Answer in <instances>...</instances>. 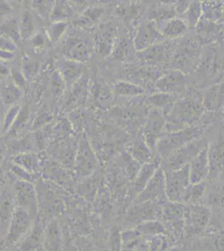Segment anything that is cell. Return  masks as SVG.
Masks as SVG:
<instances>
[{
    "instance_id": "obj_1",
    "label": "cell",
    "mask_w": 224,
    "mask_h": 251,
    "mask_svg": "<svg viewBox=\"0 0 224 251\" xmlns=\"http://www.w3.org/2000/svg\"><path fill=\"white\" fill-rule=\"evenodd\" d=\"M202 97L195 94L180 98L166 117V131H179L200 123L205 114Z\"/></svg>"
},
{
    "instance_id": "obj_2",
    "label": "cell",
    "mask_w": 224,
    "mask_h": 251,
    "mask_svg": "<svg viewBox=\"0 0 224 251\" xmlns=\"http://www.w3.org/2000/svg\"><path fill=\"white\" fill-rule=\"evenodd\" d=\"M203 117L201 118V122L196 125L191 126L179 131L163 133L159 139L156 148L157 154L162 160L166 159L174 151L181 149L183 146L201 138V137L204 134L207 126L209 125V122L205 121Z\"/></svg>"
},
{
    "instance_id": "obj_3",
    "label": "cell",
    "mask_w": 224,
    "mask_h": 251,
    "mask_svg": "<svg viewBox=\"0 0 224 251\" xmlns=\"http://www.w3.org/2000/svg\"><path fill=\"white\" fill-rule=\"evenodd\" d=\"M174 50L175 46L171 41L163 40L145 50L137 52L136 59L138 64L164 69L172 62Z\"/></svg>"
},
{
    "instance_id": "obj_4",
    "label": "cell",
    "mask_w": 224,
    "mask_h": 251,
    "mask_svg": "<svg viewBox=\"0 0 224 251\" xmlns=\"http://www.w3.org/2000/svg\"><path fill=\"white\" fill-rule=\"evenodd\" d=\"M207 145L208 143L207 139L201 137L183 146L181 149L174 151L166 159L162 160V169L165 171H173L182 169L185 166L188 165L193 158Z\"/></svg>"
},
{
    "instance_id": "obj_5",
    "label": "cell",
    "mask_w": 224,
    "mask_h": 251,
    "mask_svg": "<svg viewBox=\"0 0 224 251\" xmlns=\"http://www.w3.org/2000/svg\"><path fill=\"white\" fill-rule=\"evenodd\" d=\"M200 55V44L195 38H187L182 40L177 47H175L171 65L174 70L188 72L193 69Z\"/></svg>"
},
{
    "instance_id": "obj_6",
    "label": "cell",
    "mask_w": 224,
    "mask_h": 251,
    "mask_svg": "<svg viewBox=\"0 0 224 251\" xmlns=\"http://www.w3.org/2000/svg\"><path fill=\"white\" fill-rule=\"evenodd\" d=\"M164 172L166 195L168 201L173 203H180L186 188L191 183L189 164L177 170H164Z\"/></svg>"
},
{
    "instance_id": "obj_7",
    "label": "cell",
    "mask_w": 224,
    "mask_h": 251,
    "mask_svg": "<svg viewBox=\"0 0 224 251\" xmlns=\"http://www.w3.org/2000/svg\"><path fill=\"white\" fill-rule=\"evenodd\" d=\"M209 208L199 204L186 205L184 214V233L187 235H196L207 228L210 221Z\"/></svg>"
},
{
    "instance_id": "obj_8",
    "label": "cell",
    "mask_w": 224,
    "mask_h": 251,
    "mask_svg": "<svg viewBox=\"0 0 224 251\" xmlns=\"http://www.w3.org/2000/svg\"><path fill=\"white\" fill-rule=\"evenodd\" d=\"M166 117L158 110L151 108L146 118L142 137L151 151H156V144L166 131Z\"/></svg>"
},
{
    "instance_id": "obj_9",
    "label": "cell",
    "mask_w": 224,
    "mask_h": 251,
    "mask_svg": "<svg viewBox=\"0 0 224 251\" xmlns=\"http://www.w3.org/2000/svg\"><path fill=\"white\" fill-rule=\"evenodd\" d=\"M168 201L166 195L165 172L162 165L156 170L141 194L135 198V203L154 202L161 204Z\"/></svg>"
},
{
    "instance_id": "obj_10",
    "label": "cell",
    "mask_w": 224,
    "mask_h": 251,
    "mask_svg": "<svg viewBox=\"0 0 224 251\" xmlns=\"http://www.w3.org/2000/svg\"><path fill=\"white\" fill-rule=\"evenodd\" d=\"M164 69L142 64L132 65L125 68V72L130 82L148 89L150 86L155 89V83L164 74Z\"/></svg>"
},
{
    "instance_id": "obj_11",
    "label": "cell",
    "mask_w": 224,
    "mask_h": 251,
    "mask_svg": "<svg viewBox=\"0 0 224 251\" xmlns=\"http://www.w3.org/2000/svg\"><path fill=\"white\" fill-rule=\"evenodd\" d=\"M163 40L164 38L159 31L156 24L150 20H143L138 25L134 36V49L137 52L142 51Z\"/></svg>"
},
{
    "instance_id": "obj_12",
    "label": "cell",
    "mask_w": 224,
    "mask_h": 251,
    "mask_svg": "<svg viewBox=\"0 0 224 251\" xmlns=\"http://www.w3.org/2000/svg\"><path fill=\"white\" fill-rule=\"evenodd\" d=\"M30 222L31 217L29 212L20 207L15 208L9 225V230L6 234L5 240L2 244V247L6 248L17 242L20 238L25 234L30 226Z\"/></svg>"
},
{
    "instance_id": "obj_13",
    "label": "cell",
    "mask_w": 224,
    "mask_h": 251,
    "mask_svg": "<svg viewBox=\"0 0 224 251\" xmlns=\"http://www.w3.org/2000/svg\"><path fill=\"white\" fill-rule=\"evenodd\" d=\"M188 77L184 72L178 70H172L165 72L155 83V89L158 92L180 94L186 90Z\"/></svg>"
},
{
    "instance_id": "obj_14",
    "label": "cell",
    "mask_w": 224,
    "mask_h": 251,
    "mask_svg": "<svg viewBox=\"0 0 224 251\" xmlns=\"http://www.w3.org/2000/svg\"><path fill=\"white\" fill-rule=\"evenodd\" d=\"M162 161L160 156L156 154L153 159L142 165L132 183V194L134 198H136L143 191L156 170L162 165Z\"/></svg>"
},
{
    "instance_id": "obj_15",
    "label": "cell",
    "mask_w": 224,
    "mask_h": 251,
    "mask_svg": "<svg viewBox=\"0 0 224 251\" xmlns=\"http://www.w3.org/2000/svg\"><path fill=\"white\" fill-rule=\"evenodd\" d=\"M208 145L202 149L189 163V176L191 183L203 182L209 174Z\"/></svg>"
},
{
    "instance_id": "obj_16",
    "label": "cell",
    "mask_w": 224,
    "mask_h": 251,
    "mask_svg": "<svg viewBox=\"0 0 224 251\" xmlns=\"http://www.w3.org/2000/svg\"><path fill=\"white\" fill-rule=\"evenodd\" d=\"M159 203L154 202L135 203V205L129 210V219L136 222H148V220H153L154 218L162 214Z\"/></svg>"
},
{
    "instance_id": "obj_17",
    "label": "cell",
    "mask_w": 224,
    "mask_h": 251,
    "mask_svg": "<svg viewBox=\"0 0 224 251\" xmlns=\"http://www.w3.org/2000/svg\"><path fill=\"white\" fill-rule=\"evenodd\" d=\"M180 98V94H171L157 92L146 98V103L148 106H150L151 108L158 110L165 117H167Z\"/></svg>"
},
{
    "instance_id": "obj_18",
    "label": "cell",
    "mask_w": 224,
    "mask_h": 251,
    "mask_svg": "<svg viewBox=\"0 0 224 251\" xmlns=\"http://www.w3.org/2000/svg\"><path fill=\"white\" fill-rule=\"evenodd\" d=\"M185 209L186 205L183 203H173L169 201L162 208V216L179 233L184 232Z\"/></svg>"
},
{
    "instance_id": "obj_19",
    "label": "cell",
    "mask_w": 224,
    "mask_h": 251,
    "mask_svg": "<svg viewBox=\"0 0 224 251\" xmlns=\"http://www.w3.org/2000/svg\"><path fill=\"white\" fill-rule=\"evenodd\" d=\"M209 174H218L224 171V136L220 135L213 143L208 144Z\"/></svg>"
},
{
    "instance_id": "obj_20",
    "label": "cell",
    "mask_w": 224,
    "mask_h": 251,
    "mask_svg": "<svg viewBox=\"0 0 224 251\" xmlns=\"http://www.w3.org/2000/svg\"><path fill=\"white\" fill-rule=\"evenodd\" d=\"M14 199L9 192L0 194V234L5 238L14 214Z\"/></svg>"
},
{
    "instance_id": "obj_21",
    "label": "cell",
    "mask_w": 224,
    "mask_h": 251,
    "mask_svg": "<svg viewBox=\"0 0 224 251\" xmlns=\"http://www.w3.org/2000/svg\"><path fill=\"white\" fill-rule=\"evenodd\" d=\"M164 40H175L183 37L187 30V24L182 18L175 17L162 23L156 24Z\"/></svg>"
},
{
    "instance_id": "obj_22",
    "label": "cell",
    "mask_w": 224,
    "mask_h": 251,
    "mask_svg": "<svg viewBox=\"0 0 224 251\" xmlns=\"http://www.w3.org/2000/svg\"><path fill=\"white\" fill-rule=\"evenodd\" d=\"M15 193L20 208H25L27 211L29 208H33V205L35 204V192L31 183L25 180L18 181L15 183Z\"/></svg>"
},
{
    "instance_id": "obj_23",
    "label": "cell",
    "mask_w": 224,
    "mask_h": 251,
    "mask_svg": "<svg viewBox=\"0 0 224 251\" xmlns=\"http://www.w3.org/2000/svg\"><path fill=\"white\" fill-rule=\"evenodd\" d=\"M128 152L137 163L143 165L153 159L155 154L150 150L148 144L146 143L142 135H140L139 138L134 141L132 144L128 149Z\"/></svg>"
},
{
    "instance_id": "obj_24",
    "label": "cell",
    "mask_w": 224,
    "mask_h": 251,
    "mask_svg": "<svg viewBox=\"0 0 224 251\" xmlns=\"http://www.w3.org/2000/svg\"><path fill=\"white\" fill-rule=\"evenodd\" d=\"M64 54L68 60L84 62L88 59V50L84 42L77 39H71L63 49Z\"/></svg>"
},
{
    "instance_id": "obj_25",
    "label": "cell",
    "mask_w": 224,
    "mask_h": 251,
    "mask_svg": "<svg viewBox=\"0 0 224 251\" xmlns=\"http://www.w3.org/2000/svg\"><path fill=\"white\" fill-rule=\"evenodd\" d=\"M175 3L174 4H157L151 7L148 13V20L153 21L154 23L159 24L167 20L173 19L176 16Z\"/></svg>"
},
{
    "instance_id": "obj_26",
    "label": "cell",
    "mask_w": 224,
    "mask_h": 251,
    "mask_svg": "<svg viewBox=\"0 0 224 251\" xmlns=\"http://www.w3.org/2000/svg\"><path fill=\"white\" fill-rule=\"evenodd\" d=\"M205 190H206L205 181L199 183H190L186 188L180 203H183L185 205L199 204V201L204 195Z\"/></svg>"
},
{
    "instance_id": "obj_27",
    "label": "cell",
    "mask_w": 224,
    "mask_h": 251,
    "mask_svg": "<svg viewBox=\"0 0 224 251\" xmlns=\"http://www.w3.org/2000/svg\"><path fill=\"white\" fill-rule=\"evenodd\" d=\"M114 92L119 97L138 98L143 97L147 91L145 89L142 88V86L134 83L121 80L114 86Z\"/></svg>"
},
{
    "instance_id": "obj_28",
    "label": "cell",
    "mask_w": 224,
    "mask_h": 251,
    "mask_svg": "<svg viewBox=\"0 0 224 251\" xmlns=\"http://www.w3.org/2000/svg\"><path fill=\"white\" fill-rule=\"evenodd\" d=\"M222 2H203L201 3V17L217 24L224 18Z\"/></svg>"
},
{
    "instance_id": "obj_29",
    "label": "cell",
    "mask_w": 224,
    "mask_h": 251,
    "mask_svg": "<svg viewBox=\"0 0 224 251\" xmlns=\"http://www.w3.org/2000/svg\"><path fill=\"white\" fill-rule=\"evenodd\" d=\"M223 102L221 91L219 85L211 86L207 90L204 97H202V103L205 110L207 111H215L219 108Z\"/></svg>"
},
{
    "instance_id": "obj_30",
    "label": "cell",
    "mask_w": 224,
    "mask_h": 251,
    "mask_svg": "<svg viewBox=\"0 0 224 251\" xmlns=\"http://www.w3.org/2000/svg\"><path fill=\"white\" fill-rule=\"evenodd\" d=\"M61 76L66 82H73L81 73V63L71 60H65L60 62Z\"/></svg>"
},
{
    "instance_id": "obj_31",
    "label": "cell",
    "mask_w": 224,
    "mask_h": 251,
    "mask_svg": "<svg viewBox=\"0 0 224 251\" xmlns=\"http://www.w3.org/2000/svg\"><path fill=\"white\" fill-rule=\"evenodd\" d=\"M80 145L79 150H78V160H79V165L80 169H82V171L90 172L95 168L96 166V160L93 156L92 151H91L88 143L83 142Z\"/></svg>"
},
{
    "instance_id": "obj_32",
    "label": "cell",
    "mask_w": 224,
    "mask_h": 251,
    "mask_svg": "<svg viewBox=\"0 0 224 251\" xmlns=\"http://www.w3.org/2000/svg\"><path fill=\"white\" fill-rule=\"evenodd\" d=\"M21 40H26L33 35L34 30V16L29 10L22 12L19 20Z\"/></svg>"
},
{
    "instance_id": "obj_33",
    "label": "cell",
    "mask_w": 224,
    "mask_h": 251,
    "mask_svg": "<svg viewBox=\"0 0 224 251\" xmlns=\"http://www.w3.org/2000/svg\"><path fill=\"white\" fill-rule=\"evenodd\" d=\"M185 17L182 19L187 24L188 29L196 28L201 17V3L199 1L190 2L187 11L184 13Z\"/></svg>"
},
{
    "instance_id": "obj_34",
    "label": "cell",
    "mask_w": 224,
    "mask_h": 251,
    "mask_svg": "<svg viewBox=\"0 0 224 251\" xmlns=\"http://www.w3.org/2000/svg\"><path fill=\"white\" fill-rule=\"evenodd\" d=\"M0 34L9 38L15 44L20 42L21 37H20L19 20L15 18H9L5 20L0 27Z\"/></svg>"
},
{
    "instance_id": "obj_35",
    "label": "cell",
    "mask_w": 224,
    "mask_h": 251,
    "mask_svg": "<svg viewBox=\"0 0 224 251\" xmlns=\"http://www.w3.org/2000/svg\"><path fill=\"white\" fill-rule=\"evenodd\" d=\"M21 91L17 86H15L14 84L8 85L6 86L2 91L1 93V97L3 100V103H5L7 105H15L18 100H20L21 97Z\"/></svg>"
},
{
    "instance_id": "obj_36",
    "label": "cell",
    "mask_w": 224,
    "mask_h": 251,
    "mask_svg": "<svg viewBox=\"0 0 224 251\" xmlns=\"http://www.w3.org/2000/svg\"><path fill=\"white\" fill-rule=\"evenodd\" d=\"M68 24L65 21H56L52 24L48 29V37L51 42L56 43L66 33Z\"/></svg>"
},
{
    "instance_id": "obj_37",
    "label": "cell",
    "mask_w": 224,
    "mask_h": 251,
    "mask_svg": "<svg viewBox=\"0 0 224 251\" xmlns=\"http://www.w3.org/2000/svg\"><path fill=\"white\" fill-rule=\"evenodd\" d=\"M71 15V9L64 2H58L53 5L50 18L56 21H63V19L68 18Z\"/></svg>"
},
{
    "instance_id": "obj_38",
    "label": "cell",
    "mask_w": 224,
    "mask_h": 251,
    "mask_svg": "<svg viewBox=\"0 0 224 251\" xmlns=\"http://www.w3.org/2000/svg\"><path fill=\"white\" fill-rule=\"evenodd\" d=\"M20 107L17 104L13 105L9 107V110L6 112V114L3 117V129L2 131L3 133L9 132V130L14 124V121L16 120L18 115L20 113Z\"/></svg>"
},
{
    "instance_id": "obj_39",
    "label": "cell",
    "mask_w": 224,
    "mask_h": 251,
    "mask_svg": "<svg viewBox=\"0 0 224 251\" xmlns=\"http://www.w3.org/2000/svg\"><path fill=\"white\" fill-rule=\"evenodd\" d=\"M138 231L143 232L145 234H163L166 231V228L161 223L156 222L154 220L142 223L138 226Z\"/></svg>"
},
{
    "instance_id": "obj_40",
    "label": "cell",
    "mask_w": 224,
    "mask_h": 251,
    "mask_svg": "<svg viewBox=\"0 0 224 251\" xmlns=\"http://www.w3.org/2000/svg\"><path fill=\"white\" fill-rule=\"evenodd\" d=\"M15 162L17 163V165L22 167L25 170L26 169V172H31L37 167L36 158L33 154L22 153L18 155L17 157H15Z\"/></svg>"
},
{
    "instance_id": "obj_41",
    "label": "cell",
    "mask_w": 224,
    "mask_h": 251,
    "mask_svg": "<svg viewBox=\"0 0 224 251\" xmlns=\"http://www.w3.org/2000/svg\"><path fill=\"white\" fill-rule=\"evenodd\" d=\"M28 117H29V107H28V106H23L22 108L20 109V113L18 115L16 120L14 121V124H13L11 128L9 131V134L15 133L16 131L22 128L25 125V123H27Z\"/></svg>"
},
{
    "instance_id": "obj_42",
    "label": "cell",
    "mask_w": 224,
    "mask_h": 251,
    "mask_svg": "<svg viewBox=\"0 0 224 251\" xmlns=\"http://www.w3.org/2000/svg\"><path fill=\"white\" fill-rule=\"evenodd\" d=\"M33 7L39 15L43 18L50 17L53 4L48 1H35L33 2Z\"/></svg>"
},
{
    "instance_id": "obj_43",
    "label": "cell",
    "mask_w": 224,
    "mask_h": 251,
    "mask_svg": "<svg viewBox=\"0 0 224 251\" xmlns=\"http://www.w3.org/2000/svg\"><path fill=\"white\" fill-rule=\"evenodd\" d=\"M102 9H98V8H93L91 9H87V11H85L81 16V20L83 23H94L99 19L103 14Z\"/></svg>"
},
{
    "instance_id": "obj_44",
    "label": "cell",
    "mask_w": 224,
    "mask_h": 251,
    "mask_svg": "<svg viewBox=\"0 0 224 251\" xmlns=\"http://www.w3.org/2000/svg\"><path fill=\"white\" fill-rule=\"evenodd\" d=\"M17 48V45L14 43L13 40L0 34V50H6L14 53Z\"/></svg>"
},
{
    "instance_id": "obj_45",
    "label": "cell",
    "mask_w": 224,
    "mask_h": 251,
    "mask_svg": "<svg viewBox=\"0 0 224 251\" xmlns=\"http://www.w3.org/2000/svg\"><path fill=\"white\" fill-rule=\"evenodd\" d=\"M64 81L62 76L60 75L55 74L53 75V80H52V88H53V93L60 96V93L62 92L63 87H64ZM66 82V81H65Z\"/></svg>"
},
{
    "instance_id": "obj_46",
    "label": "cell",
    "mask_w": 224,
    "mask_h": 251,
    "mask_svg": "<svg viewBox=\"0 0 224 251\" xmlns=\"http://www.w3.org/2000/svg\"><path fill=\"white\" fill-rule=\"evenodd\" d=\"M11 75L15 86H17L19 88H21V87L25 86V75L22 72H20L16 69H13L11 72Z\"/></svg>"
},
{
    "instance_id": "obj_47",
    "label": "cell",
    "mask_w": 224,
    "mask_h": 251,
    "mask_svg": "<svg viewBox=\"0 0 224 251\" xmlns=\"http://www.w3.org/2000/svg\"><path fill=\"white\" fill-rule=\"evenodd\" d=\"M214 251H224V234H218L212 242Z\"/></svg>"
},
{
    "instance_id": "obj_48",
    "label": "cell",
    "mask_w": 224,
    "mask_h": 251,
    "mask_svg": "<svg viewBox=\"0 0 224 251\" xmlns=\"http://www.w3.org/2000/svg\"><path fill=\"white\" fill-rule=\"evenodd\" d=\"M12 12V7L8 2L0 0V17L8 16Z\"/></svg>"
},
{
    "instance_id": "obj_49",
    "label": "cell",
    "mask_w": 224,
    "mask_h": 251,
    "mask_svg": "<svg viewBox=\"0 0 224 251\" xmlns=\"http://www.w3.org/2000/svg\"><path fill=\"white\" fill-rule=\"evenodd\" d=\"M32 42H33V46L35 48L40 49L45 46L46 40H45V37L43 36L42 34H35L34 36H33Z\"/></svg>"
},
{
    "instance_id": "obj_50",
    "label": "cell",
    "mask_w": 224,
    "mask_h": 251,
    "mask_svg": "<svg viewBox=\"0 0 224 251\" xmlns=\"http://www.w3.org/2000/svg\"><path fill=\"white\" fill-rule=\"evenodd\" d=\"M14 53L10 51H6V50H0V60L3 61H8V60H11L14 59Z\"/></svg>"
},
{
    "instance_id": "obj_51",
    "label": "cell",
    "mask_w": 224,
    "mask_h": 251,
    "mask_svg": "<svg viewBox=\"0 0 224 251\" xmlns=\"http://www.w3.org/2000/svg\"><path fill=\"white\" fill-rule=\"evenodd\" d=\"M9 71L6 66H3L2 64H0V75H9Z\"/></svg>"
},
{
    "instance_id": "obj_52",
    "label": "cell",
    "mask_w": 224,
    "mask_h": 251,
    "mask_svg": "<svg viewBox=\"0 0 224 251\" xmlns=\"http://www.w3.org/2000/svg\"><path fill=\"white\" fill-rule=\"evenodd\" d=\"M3 113H2V111H1V109H0V131H2V129H3Z\"/></svg>"
},
{
    "instance_id": "obj_53",
    "label": "cell",
    "mask_w": 224,
    "mask_h": 251,
    "mask_svg": "<svg viewBox=\"0 0 224 251\" xmlns=\"http://www.w3.org/2000/svg\"><path fill=\"white\" fill-rule=\"evenodd\" d=\"M28 64H29V66H32V70H34V69L36 70V68H35V66H36V65H35L34 63H33V65H32V63H28ZM30 70H31V67H29V68H27V72H30Z\"/></svg>"
},
{
    "instance_id": "obj_54",
    "label": "cell",
    "mask_w": 224,
    "mask_h": 251,
    "mask_svg": "<svg viewBox=\"0 0 224 251\" xmlns=\"http://www.w3.org/2000/svg\"><path fill=\"white\" fill-rule=\"evenodd\" d=\"M223 15H224V6H223Z\"/></svg>"
},
{
    "instance_id": "obj_55",
    "label": "cell",
    "mask_w": 224,
    "mask_h": 251,
    "mask_svg": "<svg viewBox=\"0 0 224 251\" xmlns=\"http://www.w3.org/2000/svg\"><path fill=\"white\" fill-rule=\"evenodd\" d=\"M168 251H176V250H175V249H171V250H169Z\"/></svg>"
},
{
    "instance_id": "obj_56",
    "label": "cell",
    "mask_w": 224,
    "mask_h": 251,
    "mask_svg": "<svg viewBox=\"0 0 224 251\" xmlns=\"http://www.w3.org/2000/svg\"><path fill=\"white\" fill-rule=\"evenodd\" d=\"M1 183H1V179H0V187H1V185H2V184H1Z\"/></svg>"
}]
</instances>
